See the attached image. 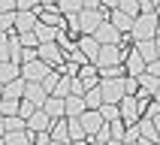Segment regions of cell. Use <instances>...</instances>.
<instances>
[{"mask_svg":"<svg viewBox=\"0 0 160 145\" xmlns=\"http://www.w3.org/2000/svg\"><path fill=\"white\" fill-rule=\"evenodd\" d=\"M45 112L58 121V118H67V100L61 97H48V103H45Z\"/></svg>","mask_w":160,"mask_h":145,"instance_id":"23","label":"cell"},{"mask_svg":"<svg viewBox=\"0 0 160 145\" xmlns=\"http://www.w3.org/2000/svg\"><path fill=\"white\" fill-rule=\"evenodd\" d=\"M124 70H127V76H145L148 72V61H145L142 54H139V48L136 45H127V54H124Z\"/></svg>","mask_w":160,"mask_h":145,"instance_id":"5","label":"cell"},{"mask_svg":"<svg viewBox=\"0 0 160 145\" xmlns=\"http://www.w3.org/2000/svg\"><path fill=\"white\" fill-rule=\"evenodd\" d=\"M139 6H142V12H157V3L154 0H139Z\"/></svg>","mask_w":160,"mask_h":145,"instance_id":"37","label":"cell"},{"mask_svg":"<svg viewBox=\"0 0 160 145\" xmlns=\"http://www.w3.org/2000/svg\"><path fill=\"white\" fill-rule=\"evenodd\" d=\"M36 24H39V15H36V12H18V18H15V30L18 33H33Z\"/></svg>","mask_w":160,"mask_h":145,"instance_id":"14","label":"cell"},{"mask_svg":"<svg viewBox=\"0 0 160 145\" xmlns=\"http://www.w3.org/2000/svg\"><path fill=\"white\" fill-rule=\"evenodd\" d=\"M76 45H79V52L85 54V58H88L91 63H97V58H100V48H103L97 36H79V39H76Z\"/></svg>","mask_w":160,"mask_h":145,"instance_id":"12","label":"cell"},{"mask_svg":"<svg viewBox=\"0 0 160 145\" xmlns=\"http://www.w3.org/2000/svg\"><path fill=\"white\" fill-rule=\"evenodd\" d=\"M52 127H54V118L45 109H36V115L27 121V130L30 133H52Z\"/></svg>","mask_w":160,"mask_h":145,"instance_id":"11","label":"cell"},{"mask_svg":"<svg viewBox=\"0 0 160 145\" xmlns=\"http://www.w3.org/2000/svg\"><path fill=\"white\" fill-rule=\"evenodd\" d=\"M100 112H103V118H106V124H112V121H124V118H121V106H115V103H106Z\"/></svg>","mask_w":160,"mask_h":145,"instance_id":"30","label":"cell"},{"mask_svg":"<svg viewBox=\"0 0 160 145\" xmlns=\"http://www.w3.org/2000/svg\"><path fill=\"white\" fill-rule=\"evenodd\" d=\"M36 15H39V21L42 24H48V27H58V30H67V15H63L61 9L54 6V9H45V6H39L36 9Z\"/></svg>","mask_w":160,"mask_h":145,"instance_id":"10","label":"cell"},{"mask_svg":"<svg viewBox=\"0 0 160 145\" xmlns=\"http://www.w3.org/2000/svg\"><path fill=\"white\" fill-rule=\"evenodd\" d=\"M118 106H121V118H124V124H127V127L139 124V121H142V115H145V112H142V103H139V97H124Z\"/></svg>","mask_w":160,"mask_h":145,"instance_id":"6","label":"cell"},{"mask_svg":"<svg viewBox=\"0 0 160 145\" xmlns=\"http://www.w3.org/2000/svg\"><path fill=\"white\" fill-rule=\"evenodd\" d=\"M85 112H88L85 97H67V118H82Z\"/></svg>","mask_w":160,"mask_h":145,"instance_id":"20","label":"cell"},{"mask_svg":"<svg viewBox=\"0 0 160 145\" xmlns=\"http://www.w3.org/2000/svg\"><path fill=\"white\" fill-rule=\"evenodd\" d=\"M0 112H3V118H15V115H21V100H6V97H3V103H0Z\"/></svg>","mask_w":160,"mask_h":145,"instance_id":"28","label":"cell"},{"mask_svg":"<svg viewBox=\"0 0 160 145\" xmlns=\"http://www.w3.org/2000/svg\"><path fill=\"white\" fill-rule=\"evenodd\" d=\"M52 145H70V142H52Z\"/></svg>","mask_w":160,"mask_h":145,"instance_id":"42","label":"cell"},{"mask_svg":"<svg viewBox=\"0 0 160 145\" xmlns=\"http://www.w3.org/2000/svg\"><path fill=\"white\" fill-rule=\"evenodd\" d=\"M100 39V45H124V33L118 30L112 21H106V24H100V30L94 33Z\"/></svg>","mask_w":160,"mask_h":145,"instance_id":"9","label":"cell"},{"mask_svg":"<svg viewBox=\"0 0 160 145\" xmlns=\"http://www.w3.org/2000/svg\"><path fill=\"white\" fill-rule=\"evenodd\" d=\"M15 18H18V12H3V18H0L3 30H12V27H15Z\"/></svg>","mask_w":160,"mask_h":145,"instance_id":"33","label":"cell"},{"mask_svg":"<svg viewBox=\"0 0 160 145\" xmlns=\"http://www.w3.org/2000/svg\"><path fill=\"white\" fill-rule=\"evenodd\" d=\"M148 72H151V76H157V79H160V61L148 63Z\"/></svg>","mask_w":160,"mask_h":145,"instance_id":"39","label":"cell"},{"mask_svg":"<svg viewBox=\"0 0 160 145\" xmlns=\"http://www.w3.org/2000/svg\"><path fill=\"white\" fill-rule=\"evenodd\" d=\"M0 9L3 12H18V0H0Z\"/></svg>","mask_w":160,"mask_h":145,"instance_id":"35","label":"cell"},{"mask_svg":"<svg viewBox=\"0 0 160 145\" xmlns=\"http://www.w3.org/2000/svg\"><path fill=\"white\" fill-rule=\"evenodd\" d=\"M124 54H127V45H103L100 48V58H97V67L100 70L124 67Z\"/></svg>","mask_w":160,"mask_h":145,"instance_id":"3","label":"cell"},{"mask_svg":"<svg viewBox=\"0 0 160 145\" xmlns=\"http://www.w3.org/2000/svg\"><path fill=\"white\" fill-rule=\"evenodd\" d=\"M91 142H112V127H109V124H103V130H100V133L97 136H94V139H91Z\"/></svg>","mask_w":160,"mask_h":145,"instance_id":"32","label":"cell"},{"mask_svg":"<svg viewBox=\"0 0 160 145\" xmlns=\"http://www.w3.org/2000/svg\"><path fill=\"white\" fill-rule=\"evenodd\" d=\"M85 9H103V0H85Z\"/></svg>","mask_w":160,"mask_h":145,"instance_id":"38","label":"cell"},{"mask_svg":"<svg viewBox=\"0 0 160 145\" xmlns=\"http://www.w3.org/2000/svg\"><path fill=\"white\" fill-rule=\"evenodd\" d=\"M109 9H85L79 15V30H82V36H94L100 30V24H106L109 21Z\"/></svg>","mask_w":160,"mask_h":145,"instance_id":"2","label":"cell"},{"mask_svg":"<svg viewBox=\"0 0 160 145\" xmlns=\"http://www.w3.org/2000/svg\"><path fill=\"white\" fill-rule=\"evenodd\" d=\"M136 48H139V54H142L148 63L160 61V54H157V39H145V42H133Z\"/></svg>","mask_w":160,"mask_h":145,"instance_id":"19","label":"cell"},{"mask_svg":"<svg viewBox=\"0 0 160 145\" xmlns=\"http://www.w3.org/2000/svg\"><path fill=\"white\" fill-rule=\"evenodd\" d=\"M3 145H33V133H30V130L9 133V136H3Z\"/></svg>","mask_w":160,"mask_h":145,"instance_id":"26","label":"cell"},{"mask_svg":"<svg viewBox=\"0 0 160 145\" xmlns=\"http://www.w3.org/2000/svg\"><path fill=\"white\" fill-rule=\"evenodd\" d=\"M91 145H106V142H91Z\"/></svg>","mask_w":160,"mask_h":145,"instance_id":"43","label":"cell"},{"mask_svg":"<svg viewBox=\"0 0 160 145\" xmlns=\"http://www.w3.org/2000/svg\"><path fill=\"white\" fill-rule=\"evenodd\" d=\"M127 145H139V142H127Z\"/></svg>","mask_w":160,"mask_h":145,"instance_id":"44","label":"cell"},{"mask_svg":"<svg viewBox=\"0 0 160 145\" xmlns=\"http://www.w3.org/2000/svg\"><path fill=\"white\" fill-rule=\"evenodd\" d=\"M157 88H160V79H157V76H151V72L139 76V91H148V94L154 97V91H157Z\"/></svg>","mask_w":160,"mask_h":145,"instance_id":"29","label":"cell"},{"mask_svg":"<svg viewBox=\"0 0 160 145\" xmlns=\"http://www.w3.org/2000/svg\"><path fill=\"white\" fill-rule=\"evenodd\" d=\"M121 12H127L130 18H139L142 15V6H139V0H124L121 3Z\"/></svg>","mask_w":160,"mask_h":145,"instance_id":"31","label":"cell"},{"mask_svg":"<svg viewBox=\"0 0 160 145\" xmlns=\"http://www.w3.org/2000/svg\"><path fill=\"white\" fill-rule=\"evenodd\" d=\"M33 33H36V39H39V45H45V42H58V33H61V30H58V27H48V24H42V21H39Z\"/></svg>","mask_w":160,"mask_h":145,"instance_id":"21","label":"cell"},{"mask_svg":"<svg viewBox=\"0 0 160 145\" xmlns=\"http://www.w3.org/2000/svg\"><path fill=\"white\" fill-rule=\"evenodd\" d=\"M157 15H160V3H157Z\"/></svg>","mask_w":160,"mask_h":145,"instance_id":"45","label":"cell"},{"mask_svg":"<svg viewBox=\"0 0 160 145\" xmlns=\"http://www.w3.org/2000/svg\"><path fill=\"white\" fill-rule=\"evenodd\" d=\"M18 79H21V63L6 61L3 67H0V82H3V85H9V82H18Z\"/></svg>","mask_w":160,"mask_h":145,"instance_id":"17","label":"cell"},{"mask_svg":"<svg viewBox=\"0 0 160 145\" xmlns=\"http://www.w3.org/2000/svg\"><path fill=\"white\" fill-rule=\"evenodd\" d=\"M82 127H85V133H88V139H94V136L103 130V124H106V118H103V112H97V109H88L85 115L79 118Z\"/></svg>","mask_w":160,"mask_h":145,"instance_id":"8","label":"cell"},{"mask_svg":"<svg viewBox=\"0 0 160 145\" xmlns=\"http://www.w3.org/2000/svg\"><path fill=\"white\" fill-rule=\"evenodd\" d=\"M48 91L42 88V82H27V94H24V100H30V103H36L39 109H45V103H48Z\"/></svg>","mask_w":160,"mask_h":145,"instance_id":"13","label":"cell"},{"mask_svg":"<svg viewBox=\"0 0 160 145\" xmlns=\"http://www.w3.org/2000/svg\"><path fill=\"white\" fill-rule=\"evenodd\" d=\"M0 130H3V136H9V133H21V130H27V121L21 115H15V118H3L0 121Z\"/></svg>","mask_w":160,"mask_h":145,"instance_id":"18","label":"cell"},{"mask_svg":"<svg viewBox=\"0 0 160 145\" xmlns=\"http://www.w3.org/2000/svg\"><path fill=\"white\" fill-rule=\"evenodd\" d=\"M100 91H103V97H106V103H121V100L127 97V76L124 79H103L100 82Z\"/></svg>","mask_w":160,"mask_h":145,"instance_id":"4","label":"cell"},{"mask_svg":"<svg viewBox=\"0 0 160 145\" xmlns=\"http://www.w3.org/2000/svg\"><path fill=\"white\" fill-rule=\"evenodd\" d=\"M154 3H160V0H154Z\"/></svg>","mask_w":160,"mask_h":145,"instance_id":"46","label":"cell"},{"mask_svg":"<svg viewBox=\"0 0 160 145\" xmlns=\"http://www.w3.org/2000/svg\"><path fill=\"white\" fill-rule=\"evenodd\" d=\"M157 54H160V36H157Z\"/></svg>","mask_w":160,"mask_h":145,"instance_id":"41","label":"cell"},{"mask_svg":"<svg viewBox=\"0 0 160 145\" xmlns=\"http://www.w3.org/2000/svg\"><path fill=\"white\" fill-rule=\"evenodd\" d=\"M157 21L160 15L157 12H142V15L136 18V24H133V42H145V39H157L160 30H157Z\"/></svg>","mask_w":160,"mask_h":145,"instance_id":"1","label":"cell"},{"mask_svg":"<svg viewBox=\"0 0 160 145\" xmlns=\"http://www.w3.org/2000/svg\"><path fill=\"white\" fill-rule=\"evenodd\" d=\"M52 72H54V67H48L45 61H33V63H24L21 67V76L27 82H45Z\"/></svg>","mask_w":160,"mask_h":145,"instance_id":"7","label":"cell"},{"mask_svg":"<svg viewBox=\"0 0 160 145\" xmlns=\"http://www.w3.org/2000/svg\"><path fill=\"white\" fill-rule=\"evenodd\" d=\"M52 133H33V145H52Z\"/></svg>","mask_w":160,"mask_h":145,"instance_id":"34","label":"cell"},{"mask_svg":"<svg viewBox=\"0 0 160 145\" xmlns=\"http://www.w3.org/2000/svg\"><path fill=\"white\" fill-rule=\"evenodd\" d=\"M85 103H88V109H97V112H100V109L106 106V97H103L100 88H91L88 94H85Z\"/></svg>","mask_w":160,"mask_h":145,"instance_id":"27","label":"cell"},{"mask_svg":"<svg viewBox=\"0 0 160 145\" xmlns=\"http://www.w3.org/2000/svg\"><path fill=\"white\" fill-rule=\"evenodd\" d=\"M52 139L54 142H70V121H67V118H58V121H54Z\"/></svg>","mask_w":160,"mask_h":145,"instance_id":"24","label":"cell"},{"mask_svg":"<svg viewBox=\"0 0 160 145\" xmlns=\"http://www.w3.org/2000/svg\"><path fill=\"white\" fill-rule=\"evenodd\" d=\"M27 94V79L21 76L18 82H9V85H3V97L6 100H24Z\"/></svg>","mask_w":160,"mask_h":145,"instance_id":"16","label":"cell"},{"mask_svg":"<svg viewBox=\"0 0 160 145\" xmlns=\"http://www.w3.org/2000/svg\"><path fill=\"white\" fill-rule=\"evenodd\" d=\"M121 3H124V0H103V9L115 12V9H121Z\"/></svg>","mask_w":160,"mask_h":145,"instance_id":"36","label":"cell"},{"mask_svg":"<svg viewBox=\"0 0 160 145\" xmlns=\"http://www.w3.org/2000/svg\"><path fill=\"white\" fill-rule=\"evenodd\" d=\"M58 9H61L67 18L82 15V12H85V0H58Z\"/></svg>","mask_w":160,"mask_h":145,"instance_id":"22","label":"cell"},{"mask_svg":"<svg viewBox=\"0 0 160 145\" xmlns=\"http://www.w3.org/2000/svg\"><path fill=\"white\" fill-rule=\"evenodd\" d=\"M154 103H160V88H157V91H154Z\"/></svg>","mask_w":160,"mask_h":145,"instance_id":"40","label":"cell"},{"mask_svg":"<svg viewBox=\"0 0 160 145\" xmlns=\"http://www.w3.org/2000/svg\"><path fill=\"white\" fill-rule=\"evenodd\" d=\"M109 21H112V24H115L124 36H127V33H133V24H136V18H130L127 12H121V9H115V12L109 15Z\"/></svg>","mask_w":160,"mask_h":145,"instance_id":"15","label":"cell"},{"mask_svg":"<svg viewBox=\"0 0 160 145\" xmlns=\"http://www.w3.org/2000/svg\"><path fill=\"white\" fill-rule=\"evenodd\" d=\"M139 133H142V139L160 142V133H157V127H154V118H142V121H139Z\"/></svg>","mask_w":160,"mask_h":145,"instance_id":"25","label":"cell"}]
</instances>
